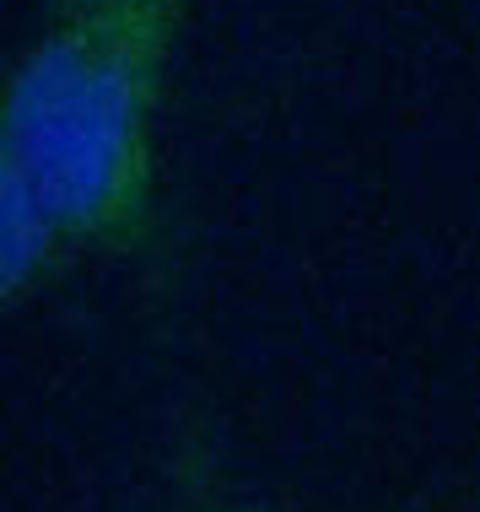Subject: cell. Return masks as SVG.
Listing matches in <instances>:
<instances>
[{
  "label": "cell",
  "instance_id": "6da1fadb",
  "mask_svg": "<svg viewBox=\"0 0 480 512\" xmlns=\"http://www.w3.org/2000/svg\"><path fill=\"white\" fill-rule=\"evenodd\" d=\"M189 0H114L49 17L6 81L0 178L76 254H141L157 232V119Z\"/></svg>",
  "mask_w": 480,
  "mask_h": 512
},
{
  "label": "cell",
  "instance_id": "277c9868",
  "mask_svg": "<svg viewBox=\"0 0 480 512\" xmlns=\"http://www.w3.org/2000/svg\"><path fill=\"white\" fill-rule=\"evenodd\" d=\"M227 512H254V507H227Z\"/></svg>",
  "mask_w": 480,
  "mask_h": 512
},
{
  "label": "cell",
  "instance_id": "3957f363",
  "mask_svg": "<svg viewBox=\"0 0 480 512\" xmlns=\"http://www.w3.org/2000/svg\"><path fill=\"white\" fill-rule=\"evenodd\" d=\"M49 17H76V11H98V6H114V0H44Z\"/></svg>",
  "mask_w": 480,
  "mask_h": 512
},
{
  "label": "cell",
  "instance_id": "7a4b0ae2",
  "mask_svg": "<svg viewBox=\"0 0 480 512\" xmlns=\"http://www.w3.org/2000/svg\"><path fill=\"white\" fill-rule=\"evenodd\" d=\"M76 259L71 238L49 221V211L22 184L0 178V292L6 302H27L38 286Z\"/></svg>",
  "mask_w": 480,
  "mask_h": 512
}]
</instances>
